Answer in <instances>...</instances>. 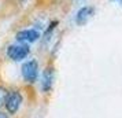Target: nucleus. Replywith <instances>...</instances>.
<instances>
[{"label":"nucleus","mask_w":122,"mask_h":118,"mask_svg":"<svg viewBox=\"0 0 122 118\" xmlns=\"http://www.w3.org/2000/svg\"><path fill=\"white\" fill-rule=\"evenodd\" d=\"M21 73H22L23 80L29 82V84H33L37 81V77H39V63L37 61H28L22 65L21 67Z\"/></svg>","instance_id":"obj_1"},{"label":"nucleus","mask_w":122,"mask_h":118,"mask_svg":"<svg viewBox=\"0 0 122 118\" xmlns=\"http://www.w3.org/2000/svg\"><path fill=\"white\" fill-rule=\"evenodd\" d=\"M29 54H30V48H29V45L25 44V43L10 45V47L7 48V56H8L11 61H15V62L23 61Z\"/></svg>","instance_id":"obj_2"},{"label":"nucleus","mask_w":122,"mask_h":118,"mask_svg":"<svg viewBox=\"0 0 122 118\" xmlns=\"http://www.w3.org/2000/svg\"><path fill=\"white\" fill-rule=\"evenodd\" d=\"M21 103H22V95L18 91H8L7 99L4 102V107L8 111V114H12V115L17 114L21 107Z\"/></svg>","instance_id":"obj_3"},{"label":"nucleus","mask_w":122,"mask_h":118,"mask_svg":"<svg viewBox=\"0 0 122 118\" xmlns=\"http://www.w3.org/2000/svg\"><path fill=\"white\" fill-rule=\"evenodd\" d=\"M15 39H17V41L25 43V44L26 43H34V41H37L40 39V33L34 29H25V30L18 32Z\"/></svg>","instance_id":"obj_4"},{"label":"nucleus","mask_w":122,"mask_h":118,"mask_svg":"<svg viewBox=\"0 0 122 118\" xmlns=\"http://www.w3.org/2000/svg\"><path fill=\"white\" fill-rule=\"evenodd\" d=\"M93 14H95V8L93 7L86 6V7L80 8L78 12H77V15H76V23H77L78 26H84L91 18L93 17Z\"/></svg>","instance_id":"obj_5"},{"label":"nucleus","mask_w":122,"mask_h":118,"mask_svg":"<svg viewBox=\"0 0 122 118\" xmlns=\"http://www.w3.org/2000/svg\"><path fill=\"white\" fill-rule=\"evenodd\" d=\"M54 69L52 67H47L43 72V91L44 92H50L52 89V85H54Z\"/></svg>","instance_id":"obj_6"},{"label":"nucleus","mask_w":122,"mask_h":118,"mask_svg":"<svg viewBox=\"0 0 122 118\" xmlns=\"http://www.w3.org/2000/svg\"><path fill=\"white\" fill-rule=\"evenodd\" d=\"M7 95H8V91H7L4 87L0 85V106L4 104V102H6V99H7Z\"/></svg>","instance_id":"obj_7"},{"label":"nucleus","mask_w":122,"mask_h":118,"mask_svg":"<svg viewBox=\"0 0 122 118\" xmlns=\"http://www.w3.org/2000/svg\"><path fill=\"white\" fill-rule=\"evenodd\" d=\"M0 118H10V117H8V114H7V113L0 111Z\"/></svg>","instance_id":"obj_8"},{"label":"nucleus","mask_w":122,"mask_h":118,"mask_svg":"<svg viewBox=\"0 0 122 118\" xmlns=\"http://www.w3.org/2000/svg\"><path fill=\"white\" fill-rule=\"evenodd\" d=\"M110 1H114V3H118L119 6L122 7V0H110Z\"/></svg>","instance_id":"obj_9"}]
</instances>
